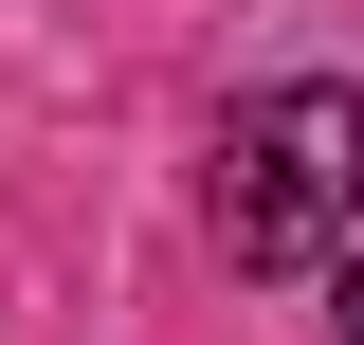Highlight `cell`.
Wrapping results in <instances>:
<instances>
[{"instance_id":"obj_1","label":"cell","mask_w":364,"mask_h":345,"mask_svg":"<svg viewBox=\"0 0 364 345\" xmlns=\"http://www.w3.org/2000/svg\"><path fill=\"white\" fill-rule=\"evenodd\" d=\"M346 218H364V91H328V73L255 91L219 128V255L237 273H328Z\"/></svg>"},{"instance_id":"obj_2","label":"cell","mask_w":364,"mask_h":345,"mask_svg":"<svg viewBox=\"0 0 364 345\" xmlns=\"http://www.w3.org/2000/svg\"><path fill=\"white\" fill-rule=\"evenodd\" d=\"M346 345H364V273H346Z\"/></svg>"}]
</instances>
